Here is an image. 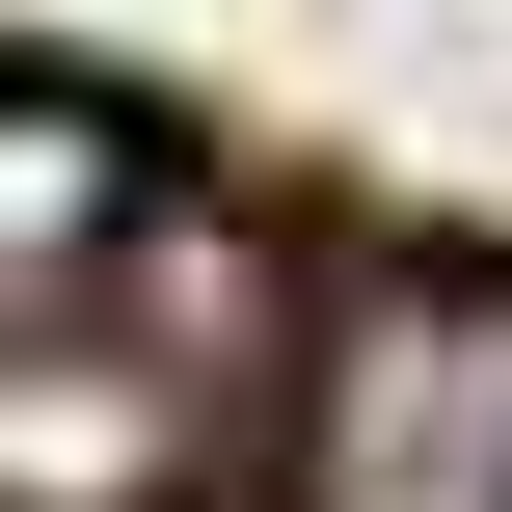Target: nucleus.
Instances as JSON below:
<instances>
[{"label":"nucleus","mask_w":512,"mask_h":512,"mask_svg":"<svg viewBox=\"0 0 512 512\" xmlns=\"http://www.w3.org/2000/svg\"><path fill=\"white\" fill-rule=\"evenodd\" d=\"M297 512H512V270H351L324 297Z\"/></svg>","instance_id":"obj_2"},{"label":"nucleus","mask_w":512,"mask_h":512,"mask_svg":"<svg viewBox=\"0 0 512 512\" xmlns=\"http://www.w3.org/2000/svg\"><path fill=\"white\" fill-rule=\"evenodd\" d=\"M243 324H270V270L189 216V270H162V324H0V512H216V405H243Z\"/></svg>","instance_id":"obj_1"},{"label":"nucleus","mask_w":512,"mask_h":512,"mask_svg":"<svg viewBox=\"0 0 512 512\" xmlns=\"http://www.w3.org/2000/svg\"><path fill=\"white\" fill-rule=\"evenodd\" d=\"M135 243H162L135 108H108V81H0V324H81Z\"/></svg>","instance_id":"obj_3"}]
</instances>
